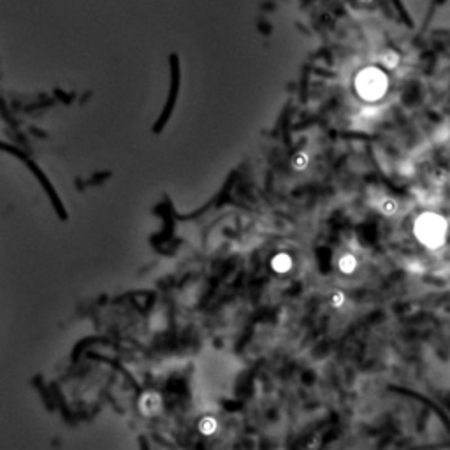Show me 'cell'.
<instances>
[{"label":"cell","instance_id":"cell-4","mask_svg":"<svg viewBox=\"0 0 450 450\" xmlns=\"http://www.w3.org/2000/svg\"><path fill=\"white\" fill-rule=\"evenodd\" d=\"M141 408L146 414H155L156 410L160 408V398L155 394H146L141 399Z\"/></svg>","mask_w":450,"mask_h":450},{"label":"cell","instance_id":"cell-2","mask_svg":"<svg viewBox=\"0 0 450 450\" xmlns=\"http://www.w3.org/2000/svg\"><path fill=\"white\" fill-rule=\"evenodd\" d=\"M385 85L387 79L383 78V74L378 72V70H366V72L361 74V78L357 81V88L359 93L367 99V101H375L381 93L385 92Z\"/></svg>","mask_w":450,"mask_h":450},{"label":"cell","instance_id":"cell-9","mask_svg":"<svg viewBox=\"0 0 450 450\" xmlns=\"http://www.w3.org/2000/svg\"><path fill=\"white\" fill-rule=\"evenodd\" d=\"M343 303H345V295L341 294V292H334V294L331 295V304H332V306L340 308Z\"/></svg>","mask_w":450,"mask_h":450},{"label":"cell","instance_id":"cell-7","mask_svg":"<svg viewBox=\"0 0 450 450\" xmlns=\"http://www.w3.org/2000/svg\"><path fill=\"white\" fill-rule=\"evenodd\" d=\"M308 162H310V158H308L306 153H297V155L294 156V160H292V166H294L297 171H303V169H306Z\"/></svg>","mask_w":450,"mask_h":450},{"label":"cell","instance_id":"cell-8","mask_svg":"<svg viewBox=\"0 0 450 450\" xmlns=\"http://www.w3.org/2000/svg\"><path fill=\"white\" fill-rule=\"evenodd\" d=\"M396 209H398V204H396V201H392V199H385L380 206V211L383 213V215H392Z\"/></svg>","mask_w":450,"mask_h":450},{"label":"cell","instance_id":"cell-5","mask_svg":"<svg viewBox=\"0 0 450 450\" xmlns=\"http://www.w3.org/2000/svg\"><path fill=\"white\" fill-rule=\"evenodd\" d=\"M338 267H340L341 273H345V275H350V273H354L355 267H357V259H355L354 255L346 253V255H343V257L340 259V262H338Z\"/></svg>","mask_w":450,"mask_h":450},{"label":"cell","instance_id":"cell-1","mask_svg":"<svg viewBox=\"0 0 450 450\" xmlns=\"http://www.w3.org/2000/svg\"><path fill=\"white\" fill-rule=\"evenodd\" d=\"M414 232L427 248H440L447 239V222L436 213H424L415 220Z\"/></svg>","mask_w":450,"mask_h":450},{"label":"cell","instance_id":"cell-3","mask_svg":"<svg viewBox=\"0 0 450 450\" xmlns=\"http://www.w3.org/2000/svg\"><path fill=\"white\" fill-rule=\"evenodd\" d=\"M271 267L276 273L283 275V273L290 271V267H292V257H290L289 253H283V252L276 253L271 260Z\"/></svg>","mask_w":450,"mask_h":450},{"label":"cell","instance_id":"cell-6","mask_svg":"<svg viewBox=\"0 0 450 450\" xmlns=\"http://www.w3.org/2000/svg\"><path fill=\"white\" fill-rule=\"evenodd\" d=\"M216 420L213 417H204L199 422V429H201L202 434H213V433L216 431Z\"/></svg>","mask_w":450,"mask_h":450}]
</instances>
